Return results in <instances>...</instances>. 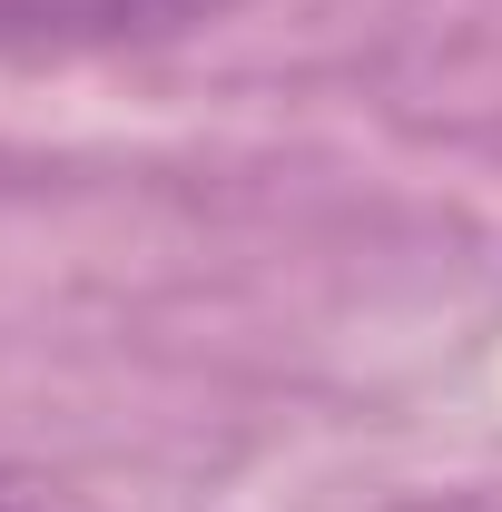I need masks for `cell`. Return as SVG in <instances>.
<instances>
[{"mask_svg": "<svg viewBox=\"0 0 502 512\" xmlns=\"http://www.w3.org/2000/svg\"><path fill=\"white\" fill-rule=\"evenodd\" d=\"M0 512H79V503H60V493H40V483H0Z\"/></svg>", "mask_w": 502, "mask_h": 512, "instance_id": "obj_2", "label": "cell"}, {"mask_svg": "<svg viewBox=\"0 0 502 512\" xmlns=\"http://www.w3.org/2000/svg\"><path fill=\"white\" fill-rule=\"evenodd\" d=\"M227 0H0V50H119V40H178Z\"/></svg>", "mask_w": 502, "mask_h": 512, "instance_id": "obj_1", "label": "cell"}]
</instances>
